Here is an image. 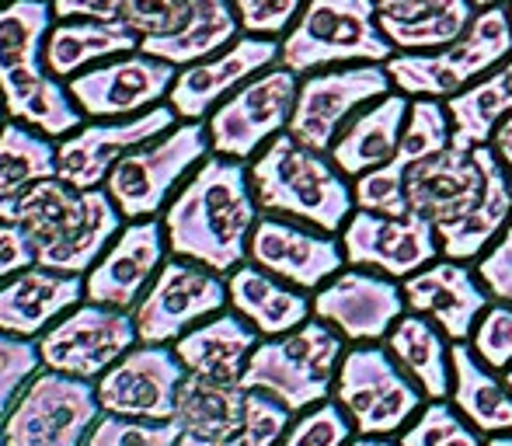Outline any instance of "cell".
Here are the masks:
<instances>
[{
	"instance_id": "obj_15",
	"label": "cell",
	"mask_w": 512,
	"mask_h": 446,
	"mask_svg": "<svg viewBox=\"0 0 512 446\" xmlns=\"http://www.w3.org/2000/svg\"><path fill=\"white\" fill-rule=\"evenodd\" d=\"M227 307V276L189 262V258L168 255V262L161 265L140 304L133 307L136 335H140V342L171 345L199 321L213 318Z\"/></svg>"
},
{
	"instance_id": "obj_31",
	"label": "cell",
	"mask_w": 512,
	"mask_h": 446,
	"mask_svg": "<svg viewBox=\"0 0 512 446\" xmlns=\"http://www.w3.org/2000/svg\"><path fill=\"white\" fill-rule=\"evenodd\" d=\"M140 49V35L129 32L119 21L98 18H56L46 39V67L63 84L81 70L95 67L112 56Z\"/></svg>"
},
{
	"instance_id": "obj_13",
	"label": "cell",
	"mask_w": 512,
	"mask_h": 446,
	"mask_svg": "<svg viewBox=\"0 0 512 446\" xmlns=\"http://www.w3.org/2000/svg\"><path fill=\"white\" fill-rule=\"evenodd\" d=\"M394 81L387 63H345L300 77L297 105L286 133L314 150H331L335 136L359 109L391 95Z\"/></svg>"
},
{
	"instance_id": "obj_41",
	"label": "cell",
	"mask_w": 512,
	"mask_h": 446,
	"mask_svg": "<svg viewBox=\"0 0 512 446\" xmlns=\"http://www.w3.org/2000/svg\"><path fill=\"white\" fill-rule=\"evenodd\" d=\"M189 0H108V21H119L143 39H161L182 28Z\"/></svg>"
},
{
	"instance_id": "obj_28",
	"label": "cell",
	"mask_w": 512,
	"mask_h": 446,
	"mask_svg": "<svg viewBox=\"0 0 512 446\" xmlns=\"http://www.w3.org/2000/svg\"><path fill=\"white\" fill-rule=\"evenodd\" d=\"M262 335L248 325L237 311H220L213 318L199 321L182 338H175V352L185 363V370L220 384H241L244 366H248L255 345Z\"/></svg>"
},
{
	"instance_id": "obj_30",
	"label": "cell",
	"mask_w": 512,
	"mask_h": 446,
	"mask_svg": "<svg viewBox=\"0 0 512 446\" xmlns=\"http://www.w3.org/2000/svg\"><path fill=\"white\" fill-rule=\"evenodd\" d=\"M453 391L450 401L481 436L512 433V387L499 370L481 363L467 342L450 345Z\"/></svg>"
},
{
	"instance_id": "obj_42",
	"label": "cell",
	"mask_w": 512,
	"mask_h": 446,
	"mask_svg": "<svg viewBox=\"0 0 512 446\" xmlns=\"http://www.w3.org/2000/svg\"><path fill=\"white\" fill-rule=\"evenodd\" d=\"M182 429L178 422H147V419H126V415L102 412L91 426L84 446H178Z\"/></svg>"
},
{
	"instance_id": "obj_8",
	"label": "cell",
	"mask_w": 512,
	"mask_h": 446,
	"mask_svg": "<svg viewBox=\"0 0 512 446\" xmlns=\"http://www.w3.org/2000/svg\"><path fill=\"white\" fill-rule=\"evenodd\" d=\"M394 53L373 0H307L283 35L279 63L304 77L345 63H387Z\"/></svg>"
},
{
	"instance_id": "obj_7",
	"label": "cell",
	"mask_w": 512,
	"mask_h": 446,
	"mask_svg": "<svg viewBox=\"0 0 512 446\" xmlns=\"http://www.w3.org/2000/svg\"><path fill=\"white\" fill-rule=\"evenodd\" d=\"M512 56V18L506 4L478 7L474 21L450 46L429 53H394L387 60L394 88L408 98H453Z\"/></svg>"
},
{
	"instance_id": "obj_37",
	"label": "cell",
	"mask_w": 512,
	"mask_h": 446,
	"mask_svg": "<svg viewBox=\"0 0 512 446\" xmlns=\"http://www.w3.org/2000/svg\"><path fill=\"white\" fill-rule=\"evenodd\" d=\"M453 143V119L446 109V98H411L408 119L401 129L398 154H394V168H401L408 175V168H415L425 157H436L439 150H446Z\"/></svg>"
},
{
	"instance_id": "obj_9",
	"label": "cell",
	"mask_w": 512,
	"mask_h": 446,
	"mask_svg": "<svg viewBox=\"0 0 512 446\" xmlns=\"http://www.w3.org/2000/svg\"><path fill=\"white\" fill-rule=\"evenodd\" d=\"M209 154L213 147H209L206 119H182L168 133L129 150L108 171L102 189L126 220H154Z\"/></svg>"
},
{
	"instance_id": "obj_32",
	"label": "cell",
	"mask_w": 512,
	"mask_h": 446,
	"mask_svg": "<svg viewBox=\"0 0 512 446\" xmlns=\"http://www.w3.org/2000/svg\"><path fill=\"white\" fill-rule=\"evenodd\" d=\"M384 345L401 363V370L422 387L429 401H443L453 391V359H450V338L443 328L432 325L425 314L405 311L398 325L387 332Z\"/></svg>"
},
{
	"instance_id": "obj_36",
	"label": "cell",
	"mask_w": 512,
	"mask_h": 446,
	"mask_svg": "<svg viewBox=\"0 0 512 446\" xmlns=\"http://www.w3.org/2000/svg\"><path fill=\"white\" fill-rule=\"evenodd\" d=\"M244 408H248V391L241 384H220V380L189 373L182 391H178L175 422L185 436L213 440V436H223L234 426H241Z\"/></svg>"
},
{
	"instance_id": "obj_6",
	"label": "cell",
	"mask_w": 512,
	"mask_h": 446,
	"mask_svg": "<svg viewBox=\"0 0 512 446\" xmlns=\"http://www.w3.org/2000/svg\"><path fill=\"white\" fill-rule=\"evenodd\" d=\"M345 349V338L328 321L310 318L286 335L262 338L244 366L241 387L269 394L300 415L335 394Z\"/></svg>"
},
{
	"instance_id": "obj_39",
	"label": "cell",
	"mask_w": 512,
	"mask_h": 446,
	"mask_svg": "<svg viewBox=\"0 0 512 446\" xmlns=\"http://www.w3.org/2000/svg\"><path fill=\"white\" fill-rule=\"evenodd\" d=\"M401 446H485V436L453 408L450 398L425 401V408L398 433Z\"/></svg>"
},
{
	"instance_id": "obj_43",
	"label": "cell",
	"mask_w": 512,
	"mask_h": 446,
	"mask_svg": "<svg viewBox=\"0 0 512 446\" xmlns=\"http://www.w3.org/2000/svg\"><path fill=\"white\" fill-rule=\"evenodd\" d=\"M405 171L384 164V168H373L366 175L352 178V192H356V210L370 213H387V217H405L411 213L408 203V185Z\"/></svg>"
},
{
	"instance_id": "obj_55",
	"label": "cell",
	"mask_w": 512,
	"mask_h": 446,
	"mask_svg": "<svg viewBox=\"0 0 512 446\" xmlns=\"http://www.w3.org/2000/svg\"><path fill=\"white\" fill-rule=\"evenodd\" d=\"M502 377H506V384L512 387V366H509V370H506V373H502Z\"/></svg>"
},
{
	"instance_id": "obj_29",
	"label": "cell",
	"mask_w": 512,
	"mask_h": 446,
	"mask_svg": "<svg viewBox=\"0 0 512 446\" xmlns=\"http://www.w3.org/2000/svg\"><path fill=\"white\" fill-rule=\"evenodd\" d=\"M377 21L398 53L450 46L478 14L474 0H373Z\"/></svg>"
},
{
	"instance_id": "obj_12",
	"label": "cell",
	"mask_w": 512,
	"mask_h": 446,
	"mask_svg": "<svg viewBox=\"0 0 512 446\" xmlns=\"http://www.w3.org/2000/svg\"><path fill=\"white\" fill-rule=\"evenodd\" d=\"M297 91L300 74H293L283 63L244 81L234 95H227L206 115L213 154L234 157V161H251L265 143L290 129Z\"/></svg>"
},
{
	"instance_id": "obj_3",
	"label": "cell",
	"mask_w": 512,
	"mask_h": 446,
	"mask_svg": "<svg viewBox=\"0 0 512 446\" xmlns=\"http://www.w3.org/2000/svg\"><path fill=\"white\" fill-rule=\"evenodd\" d=\"M53 21V0L0 4V98L11 119L63 140L88 115L77 109L67 84L46 67V39Z\"/></svg>"
},
{
	"instance_id": "obj_48",
	"label": "cell",
	"mask_w": 512,
	"mask_h": 446,
	"mask_svg": "<svg viewBox=\"0 0 512 446\" xmlns=\"http://www.w3.org/2000/svg\"><path fill=\"white\" fill-rule=\"evenodd\" d=\"M35 265V248L18 220L0 217V283Z\"/></svg>"
},
{
	"instance_id": "obj_10",
	"label": "cell",
	"mask_w": 512,
	"mask_h": 446,
	"mask_svg": "<svg viewBox=\"0 0 512 446\" xmlns=\"http://www.w3.org/2000/svg\"><path fill=\"white\" fill-rule=\"evenodd\" d=\"M331 398L359 436H398L429 401L384 342H352L345 349Z\"/></svg>"
},
{
	"instance_id": "obj_35",
	"label": "cell",
	"mask_w": 512,
	"mask_h": 446,
	"mask_svg": "<svg viewBox=\"0 0 512 446\" xmlns=\"http://www.w3.org/2000/svg\"><path fill=\"white\" fill-rule=\"evenodd\" d=\"M453 119V147H478L488 143L506 115H512V56L488 70L481 81L446 98Z\"/></svg>"
},
{
	"instance_id": "obj_53",
	"label": "cell",
	"mask_w": 512,
	"mask_h": 446,
	"mask_svg": "<svg viewBox=\"0 0 512 446\" xmlns=\"http://www.w3.org/2000/svg\"><path fill=\"white\" fill-rule=\"evenodd\" d=\"M7 119H11V115H7V105H4V98H0V129H4Z\"/></svg>"
},
{
	"instance_id": "obj_20",
	"label": "cell",
	"mask_w": 512,
	"mask_h": 446,
	"mask_svg": "<svg viewBox=\"0 0 512 446\" xmlns=\"http://www.w3.org/2000/svg\"><path fill=\"white\" fill-rule=\"evenodd\" d=\"M345 262L359 269L384 272L391 279H408L429 262L443 255L439 234L422 213H405V217H387V213L356 210L342 227Z\"/></svg>"
},
{
	"instance_id": "obj_46",
	"label": "cell",
	"mask_w": 512,
	"mask_h": 446,
	"mask_svg": "<svg viewBox=\"0 0 512 446\" xmlns=\"http://www.w3.org/2000/svg\"><path fill=\"white\" fill-rule=\"evenodd\" d=\"M230 4H234L237 21H241V32L283 39L307 0H230Z\"/></svg>"
},
{
	"instance_id": "obj_52",
	"label": "cell",
	"mask_w": 512,
	"mask_h": 446,
	"mask_svg": "<svg viewBox=\"0 0 512 446\" xmlns=\"http://www.w3.org/2000/svg\"><path fill=\"white\" fill-rule=\"evenodd\" d=\"M485 446H512V433H499V436H485Z\"/></svg>"
},
{
	"instance_id": "obj_50",
	"label": "cell",
	"mask_w": 512,
	"mask_h": 446,
	"mask_svg": "<svg viewBox=\"0 0 512 446\" xmlns=\"http://www.w3.org/2000/svg\"><path fill=\"white\" fill-rule=\"evenodd\" d=\"M495 147V154H499V161H502V168L509 171V182H512V115H506V119L495 126V133H492V140H488Z\"/></svg>"
},
{
	"instance_id": "obj_54",
	"label": "cell",
	"mask_w": 512,
	"mask_h": 446,
	"mask_svg": "<svg viewBox=\"0 0 512 446\" xmlns=\"http://www.w3.org/2000/svg\"><path fill=\"white\" fill-rule=\"evenodd\" d=\"M478 7H492V4H506V0H474Z\"/></svg>"
},
{
	"instance_id": "obj_17",
	"label": "cell",
	"mask_w": 512,
	"mask_h": 446,
	"mask_svg": "<svg viewBox=\"0 0 512 446\" xmlns=\"http://www.w3.org/2000/svg\"><path fill=\"white\" fill-rule=\"evenodd\" d=\"M178 112L168 102L154 109L129 115V119H91L81 122L74 133L56 140V178L77 189H102L108 171L133 147L154 140L178 126Z\"/></svg>"
},
{
	"instance_id": "obj_19",
	"label": "cell",
	"mask_w": 512,
	"mask_h": 446,
	"mask_svg": "<svg viewBox=\"0 0 512 446\" xmlns=\"http://www.w3.org/2000/svg\"><path fill=\"white\" fill-rule=\"evenodd\" d=\"M310 300L314 318L328 321L345 342H384L408 311L401 279L359 265H345L321 290L310 293Z\"/></svg>"
},
{
	"instance_id": "obj_33",
	"label": "cell",
	"mask_w": 512,
	"mask_h": 446,
	"mask_svg": "<svg viewBox=\"0 0 512 446\" xmlns=\"http://www.w3.org/2000/svg\"><path fill=\"white\" fill-rule=\"evenodd\" d=\"M241 35V21L230 0H189L182 28L161 39H143L140 49L157 60H168L175 67H189L196 60L227 49Z\"/></svg>"
},
{
	"instance_id": "obj_21",
	"label": "cell",
	"mask_w": 512,
	"mask_h": 446,
	"mask_svg": "<svg viewBox=\"0 0 512 446\" xmlns=\"http://www.w3.org/2000/svg\"><path fill=\"white\" fill-rule=\"evenodd\" d=\"M248 262L262 265L265 272L307 293L321 290L331 276H338L349 265L338 234L300 220L272 217V213H262L251 230Z\"/></svg>"
},
{
	"instance_id": "obj_45",
	"label": "cell",
	"mask_w": 512,
	"mask_h": 446,
	"mask_svg": "<svg viewBox=\"0 0 512 446\" xmlns=\"http://www.w3.org/2000/svg\"><path fill=\"white\" fill-rule=\"evenodd\" d=\"M467 345L478 352L481 363H488L492 370L506 373L512 366V304L492 300L488 311L478 318V325H474Z\"/></svg>"
},
{
	"instance_id": "obj_23",
	"label": "cell",
	"mask_w": 512,
	"mask_h": 446,
	"mask_svg": "<svg viewBox=\"0 0 512 446\" xmlns=\"http://www.w3.org/2000/svg\"><path fill=\"white\" fill-rule=\"evenodd\" d=\"M279 53H283V39L241 32L227 49H220V53L189 63V67H178L168 105L178 112V119H206V115L227 95H234L244 81H251V77L262 74V70L276 67Z\"/></svg>"
},
{
	"instance_id": "obj_51",
	"label": "cell",
	"mask_w": 512,
	"mask_h": 446,
	"mask_svg": "<svg viewBox=\"0 0 512 446\" xmlns=\"http://www.w3.org/2000/svg\"><path fill=\"white\" fill-rule=\"evenodd\" d=\"M349 446H401L394 436H352V443Z\"/></svg>"
},
{
	"instance_id": "obj_34",
	"label": "cell",
	"mask_w": 512,
	"mask_h": 446,
	"mask_svg": "<svg viewBox=\"0 0 512 446\" xmlns=\"http://www.w3.org/2000/svg\"><path fill=\"white\" fill-rule=\"evenodd\" d=\"M56 175V140L18 119L0 129V217L14 220V210L35 182Z\"/></svg>"
},
{
	"instance_id": "obj_57",
	"label": "cell",
	"mask_w": 512,
	"mask_h": 446,
	"mask_svg": "<svg viewBox=\"0 0 512 446\" xmlns=\"http://www.w3.org/2000/svg\"><path fill=\"white\" fill-rule=\"evenodd\" d=\"M506 7H509V18H512V0H506Z\"/></svg>"
},
{
	"instance_id": "obj_16",
	"label": "cell",
	"mask_w": 512,
	"mask_h": 446,
	"mask_svg": "<svg viewBox=\"0 0 512 446\" xmlns=\"http://www.w3.org/2000/svg\"><path fill=\"white\" fill-rule=\"evenodd\" d=\"M175 77V63L133 49L81 70L67 81V91L88 119H129L168 102Z\"/></svg>"
},
{
	"instance_id": "obj_11",
	"label": "cell",
	"mask_w": 512,
	"mask_h": 446,
	"mask_svg": "<svg viewBox=\"0 0 512 446\" xmlns=\"http://www.w3.org/2000/svg\"><path fill=\"white\" fill-rule=\"evenodd\" d=\"M102 415L95 380L42 366L0 419L7 446H84Z\"/></svg>"
},
{
	"instance_id": "obj_26",
	"label": "cell",
	"mask_w": 512,
	"mask_h": 446,
	"mask_svg": "<svg viewBox=\"0 0 512 446\" xmlns=\"http://www.w3.org/2000/svg\"><path fill=\"white\" fill-rule=\"evenodd\" d=\"M230 311H237L262 338L286 335L314 318V300L307 290L265 272L255 262H241L227 272Z\"/></svg>"
},
{
	"instance_id": "obj_2",
	"label": "cell",
	"mask_w": 512,
	"mask_h": 446,
	"mask_svg": "<svg viewBox=\"0 0 512 446\" xmlns=\"http://www.w3.org/2000/svg\"><path fill=\"white\" fill-rule=\"evenodd\" d=\"M258 217L262 210L251 189L248 161L209 154L164 206L161 223L171 255L227 276L248 262Z\"/></svg>"
},
{
	"instance_id": "obj_49",
	"label": "cell",
	"mask_w": 512,
	"mask_h": 446,
	"mask_svg": "<svg viewBox=\"0 0 512 446\" xmlns=\"http://www.w3.org/2000/svg\"><path fill=\"white\" fill-rule=\"evenodd\" d=\"M56 18H98L108 21V0H53Z\"/></svg>"
},
{
	"instance_id": "obj_14",
	"label": "cell",
	"mask_w": 512,
	"mask_h": 446,
	"mask_svg": "<svg viewBox=\"0 0 512 446\" xmlns=\"http://www.w3.org/2000/svg\"><path fill=\"white\" fill-rule=\"evenodd\" d=\"M136 342L140 335L133 311L81 300L39 338V356L46 370L98 384Z\"/></svg>"
},
{
	"instance_id": "obj_1",
	"label": "cell",
	"mask_w": 512,
	"mask_h": 446,
	"mask_svg": "<svg viewBox=\"0 0 512 446\" xmlns=\"http://www.w3.org/2000/svg\"><path fill=\"white\" fill-rule=\"evenodd\" d=\"M408 203L436 227L439 248L478 262L512 217V182L492 143L446 147L408 168Z\"/></svg>"
},
{
	"instance_id": "obj_27",
	"label": "cell",
	"mask_w": 512,
	"mask_h": 446,
	"mask_svg": "<svg viewBox=\"0 0 512 446\" xmlns=\"http://www.w3.org/2000/svg\"><path fill=\"white\" fill-rule=\"evenodd\" d=\"M411 98L405 91L394 88L391 95L377 98L366 109H359L349 122L342 126V133L331 143V161L345 171L349 178H359L373 168H384L387 161H394L398 154L401 129L408 119Z\"/></svg>"
},
{
	"instance_id": "obj_44",
	"label": "cell",
	"mask_w": 512,
	"mask_h": 446,
	"mask_svg": "<svg viewBox=\"0 0 512 446\" xmlns=\"http://www.w3.org/2000/svg\"><path fill=\"white\" fill-rule=\"evenodd\" d=\"M39 370H42V356L35 338L0 332V419H4L7 408L18 401V394L25 391V384Z\"/></svg>"
},
{
	"instance_id": "obj_47",
	"label": "cell",
	"mask_w": 512,
	"mask_h": 446,
	"mask_svg": "<svg viewBox=\"0 0 512 446\" xmlns=\"http://www.w3.org/2000/svg\"><path fill=\"white\" fill-rule=\"evenodd\" d=\"M474 269H478L485 290L492 293V300L512 304V217L506 230L492 241V248L474 262Z\"/></svg>"
},
{
	"instance_id": "obj_40",
	"label": "cell",
	"mask_w": 512,
	"mask_h": 446,
	"mask_svg": "<svg viewBox=\"0 0 512 446\" xmlns=\"http://www.w3.org/2000/svg\"><path fill=\"white\" fill-rule=\"evenodd\" d=\"M352 436H356L352 419L335 398H328L307 412L293 415L276 446H349Z\"/></svg>"
},
{
	"instance_id": "obj_4",
	"label": "cell",
	"mask_w": 512,
	"mask_h": 446,
	"mask_svg": "<svg viewBox=\"0 0 512 446\" xmlns=\"http://www.w3.org/2000/svg\"><path fill=\"white\" fill-rule=\"evenodd\" d=\"M248 171L258 210L272 217L342 234V227L356 213L352 178L331 161L328 150L307 147L290 133H279L276 140L265 143L248 161Z\"/></svg>"
},
{
	"instance_id": "obj_22",
	"label": "cell",
	"mask_w": 512,
	"mask_h": 446,
	"mask_svg": "<svg viewBox=\"0 0 512 446\" xmlns=\"http://www.w3.org/2000/svg\"><path fill=\"white\" fill-rule=\"evenodd\" d=\"M168 237H164L161 217L154 220H126L112 244L102 251L84 276V300L105 307L133 311L161 265L168 262Z\"/></svg>"
},
{
	"instance_id": "obj_25",
	"label": "cell",
	"mask_w": 512,
	"mask_h": 446,
	"mask_svg": "<svg viewBox=\"0 0 512 446\" xmlns=\"http://www.w3.org/2000/svg\"><path fill=\"white\" fill-rule=\"evenodd\" d=\"M81 300L84 276L46 269V265L35 262L7 283H0V332L39 342Z\"/></svg>"
},
{
	"instance_id": "obj_18",
	"label": "cell",
	"mask_w": 512,
	"mask_h": 446,
	"mask_svg": "<svg viewBox=\"0 0 512 446\" xmlns=\"http://www.w3.org/2000/svg\"><path fill=\"white\" fill-rule=\"evenodd\" d=\"M185 363L178 359L175 345L164 342H136L112 370L98 380V401L108 415L147 422L175 419L178 391H182Z\"/></svg>"
},
{
	"instance_id": "obj_24",
	"label": "cell",
	"mask_w": 512,
	"mask_h": 446,
	"mask_svg": "<svg viewBox=\"0 0 512 446\" xmlns=\"http://www.w3.org/2000/svg\"><path fill=\"white\" fill-rule=\"evenodd\" d=\"M401 290H405L408 311L425 314L432 325L443 328L450 342H467L478 318L492 304V293L485 290L478 269L446 255L418 269L415 276L401 279Z\"/></svg>"
},
{
	"instance_id": "obj_56",
	"label": "cell",
	"mask_w": 512,
	"mask_h": 446,
	"mask_svg": "<svg viewBox=\"0 0 512 446\" xmlns=\"http://www.w3.org/2000/svg\"><path fill=\"white\" fill-rule=\"evenodd\" d=\"M0 446H7V440H4V426H0Z\"/></svg>"
},
{
	"instance_id": "obj_38",
	"label": "cell",
	"mask_w": 512,
	"mask_h": 446,
	"mask_svg": "<svg viewBox=\"0 0 512 446\" xmlns=\"http://www.w3.org/2000/svg\"><path fill=\"white\" fill-rule=\"evenodd\" d=\"M293 412L286 405H279L276 398L262 391H248V408H244L241 426H234L230 433L213 436V440H199V436H185L178 446H276L279 436L286 433Z\"/></svg>"
},
{
	"instance_id": "obj_5",
	"label": "cell",
	"mask_w": 512,
	"mask_h": 446,
	"mask_svg": "<svg viewBox=\"0 0 512 446\" xmlns=\"http://www.w3.org/2000/svg\"><path fill=\"white\" fill-rule=\"evenodd\" d=\"M35 248V262L46 269L88 276L126 217L105 189H77L63 178H42L14 210Z\"/></svg>"
},
{
	"instance_id": "obj_58",
	"label": "cell",
	"mask_w": 512,
	"mask_h": 446,
	"mask_svg": "<svg viewBox=\"0 0 512 446\" xmlns=\"http://www.w3.org/2000/svg\"><path fill=\"white\" fill-rule=\"evenodd\" d=\"M0 4H7V0H0Z\"/></svg>"
}]
</instances>
